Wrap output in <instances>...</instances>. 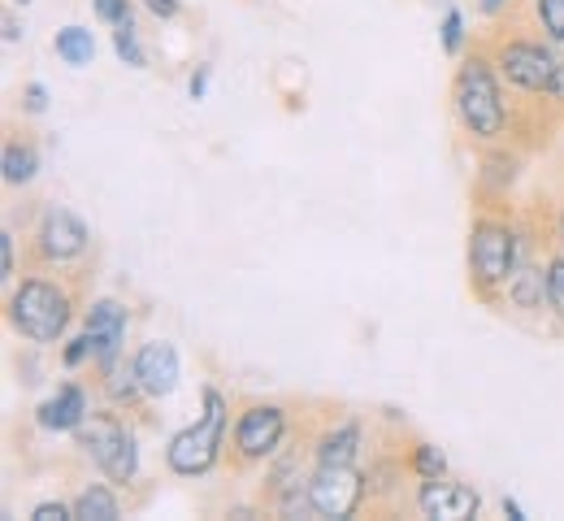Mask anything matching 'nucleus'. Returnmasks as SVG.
Returning <instances> with one entry per match:
<instances>
[{
	"label": "nucleus",
	"mask_w": 564,
	"mask_h": 521,
	"mask_svg": "<svg viewBox=\"0 0 564 521\" xmlns=\"http://www.w3.org/2000/svg\"><path fill=\"white\" fill-rule=\"evenodd\" d=\"M9 313H13V326L35 339V344H57L66 335V322H70V300L66 292H57L53 283H22L13 300H9Z\"/></svg>",
	"instance_id": "obj_1"
},
{
	"label": "nucleus",
	"mask_w": 564,
	"mask_h": 521,
	"mask_svg": "<svg viewBox=\"0 0 564 521\" xmlns=\"http://www.w3.org/2000/svg\"><path fill=\"white\" fill-rule=\"evenodd\" d=\"M221 435H226V400L217 391H205V422L200 426H187L183 435H174L170 447H165L170 469L183 474V478L205 474L213 460H217Z\"/></svg>",
	"instance_id": "obj_2"
},
{
	"label": "nucleus",
	"mask_w": 564,
	"mask_h": 521,
	"mask_svg": "<svg viewBox=\"0 0 564 521\" xmlns=\"http://www.w3.org/2000/svg\"><path fill=\"white\" fill-rule=\"evenodd\" d=\"M456 113L482 140L503 131V105H499V87H495V75L487 62H469L460 70V78H456Z\"/></svg>",
	"instance_id": "obj_3"
},
{
	"label": "nucleus",
	"mask_w": 564,
	"mask_h": 521,
	"mask_svg": "<svg viewBox=\"0 0 564 521\" xmlns=\"http://www.w3.org/2000/svg\"><path fill=\"white\" fill-rule=\"evenodd\" d=\"M308 496H313L317 518H352L360 496H365V478L352 465H322L308 482Z\"/></svg>",
	"instance_id": "obj_4"
},
{
	"label": "nucleus",
	"mask_w": 564,
	"mask_h": 521,
	"mask_svg": "<svg viewBox=\"0 0 564 521\" xmlns=\"http://www.w3.org/2000/svg\"><path fill=\"white\" fill-rule=\"evenodd\" d=\"M83 447H87V456H91L113 482H131V478H135V439H131L118 422L96 417L91 431H83Z\"/></svg>",
	"instance_id": "obj_5"
},
{
	"label": "nucleus",
	"mask_w": 564,
	"mask_h": 521,
	"mask_svg": "<svg viewBox=\"0 0 564 521\" xmlns=\"http://www.w3.org/2000/svg\"><path fill=\"white\" fill-rule=\"evenodd\" d=\"M469 261H474V274L478 283H503L512 279V230L508 226L482 222L474 230V243H469Z\"/></svg>",
	"instance_id": "obj_6"
},
{
	"label": "nucleus",
	"mask_w": 564,
	"mask_h": 521,
	"mask_svg": "<svg viewBox=\"0 0 564 521\" xmlns=\"http://www.w3.org/2000/svg\"><path fill=\"white\" fill-rule=\"evenodd\" d=\"M499 66H503V75L512 78L517 87H525V91H552V78H556L561 57H552L539 44H508L499 53Z\"/></svg>",
	"instance_id": "obj_7"
},
{
	"label": "nucleus",
	"mask_w": 564,
	"mask_h": 521,
	"mask_svg": "<svg viewBox=\"0 0 564 521\" xmlns=\"http://www.w3.org/2000/svg\"><path fill=\"white\" fill-rule=\"evenodd\" d=\"M282 431H286L282 409H274V404H257V409H248V413L239 417V426H235V447H239V456H248V460L270 456V452L279 447Z\"/></svg>",
	"instance_id": "obj_8"
},
{
	"label": "nucleus",
	"mask_w": 564,
	"mask_h": 521,
	"mask_svg": "<svg viewBox=\"0 0 564 521\" xmlns=\"http://www.w3.org/2000/svg\"><path fill=\"white\" fill-rule=\"evenodd\" d=\"M87 335L96 339L100 370L118 366V352H122V339H127V308L118 300H96L91 313H87Z\"/></svg>",
	"instance_id": "obj_9"
},
{
	"label": "nucleus",
	"mask_w": 564,
	"mask_h": 521,
	"mask_svg": "<svg viewBox=\"0 0 564 521\" xmlns=\"http://www.w3.org/2000/svg\"><path fill=\"white\" fill-rule=\"evenodd\" d=\"M83 248H87V226L66 209H53L40 226V252L48 261H74Z\"/></svg>",
	"instance_id": "obj_10"
},
{
	"label": "nucleus",
	"mask_w": 564,
	"mask_h": 521,
	"mask_svg": "<svg viewBox=\"0 0 564 521\" xmlns=\"http://www.w3.org/2000/svg\"><path fill=\"white\" fill-rule=\"evenodd\" d=\"M478 491L460 487V482H438L430 478L422 487V513L425 518H447V521H465L478 513Z\"/></svg>",
	"instance_id": "obj_11"
},
{
	"label": "nucleus",
	"mask_w": 564,
	"mask_h": 521,
	"mask_svg": "<svg viewBox=\"0 0 564 521\" xmlns=\"http://www.w3.org/2000/svg\"><path fill=\"white\" fill-rule=\"evenodd\" d=\"M135 373L148 395H170L178 387V352L170 344H143L135 357Z\"/></svg>",
	"instance_id": "obj_12"
},
{
	"label": "nucleus",
	"mask_w": 564,
	"mask_h": 521,
	"mask_svg": "<svg viewBox=\"0 0 564 521\" xmlns=\"http://www.w3.org/2000/svg\"><path fill=\"white\" fill-rule=\"evenodd\" d=\"M83 417H87V395H83V387H74V382H66V387L40 409V422H44L48 431H78Z\"/></svg>",
	"instance_id": "obj_13"
},
{
	"label": "nucleus",
	"mask_w": 564,
	"mask_h": 521,
	"mask_svg": "<svg viewBox=\"0 0 564 521\" xmlns=\"http://www.w3.org/2000/svg\"><path fill=\"white\" fill-rule=\"evenodd\" d=\"M57 57L66 62V66H91V57H96V40H91V31L87 26H66V31H57Z\"/></svg>",
	"instance_id": "obj_14"
},
{
	"label": "nucleus",
	"mask_w": 564,
	"mask_h": 521,
	"mask_svg": "<svg viewBox=\"0 0 564 521\" xmlns=\"http://www.w3.org/2000/svg\"><path fill=\"white\" fill-rule=\"evenodd\" d=\"M356 447H360V426L348 422L322 439V465H352Z\"/></svg>",
	"instance_id": "obj_15"
},
{
	"label": "nucleus",
	"mask_w": 564,
	"mask_h": 521,
	"mask_svg": "<svg viewBox=\"0 0 564 521\" xmlns=\"http://www.w3.org/2000/svg\"><path fill=\"white\" fill-rule=\"evenodd\" d=\"M74 518L83 521H118V500L105 491V487H91L74 500Z\"/></svg>",
	"instance_id": "obj_16"
},
{
	"label": "nucleus",
	"mask_w": 564,
	"mask_h": 521,
	"mask_svg": "<svg viewBox=\"0 0 564 521\" xmlns=\"http://www.w3.org/2000/svg\"><path fill=\"white\" fill-rule=\"evenodd\" d=\"M0 165H4V183H31V178H35L40 156H35L31 149H22V144H9Z\"/></svg>",
	"instance_id": "obj_17"
},
{
	"label": "nucleus",
	"mask_w": 564,
	"mask_h": 521,
	"mask_svg": "<svg viewBox=\"0 0 564 521\" xmlns=\"http://www.w3.org/2000/svg\"><path fill=\"white\" fill-rule=\"evenodd\" d=\"M105 387H109V395H113L118 404H131V400L143 391L135 366H131V370H127V366H109V370H105Z\"/></svg>",
	"instance_id": "obj_18"
},
{
	"label": "nucleus",
	"mask_w": 564,
	"mask_h": 521,
	"mask_svg": "<svg viewBox=\"0 0 564 521\" xmlns=\"http://www.w3.org/2000/svg\"><path fill=\"white\" fill-rule=\"evenodd\" d=\"M96 18L109 22L113 31H135V13L127 0H96Z\"/></svg>",
	"instance_id": "obj_19"
},
{
	"label": "nucleus",
	"mask_w": 564,
	"mask_h": 521,
	"mask_svg": "<svg viewBox=\"0 0 564 521\" xmlns=\"http://www.w3.org/2000/svg\"><path fill=\"white\" fill-rule=\"evenodd\" d=\"M113 48H118V57H122L127 66H135V70L143 66V48H140V40H135V31H113Z\"/></svg>",
	"instance_id": "obj_20"
},
{
	"label": "nucleus",
	"mask_w": 564,
	"mask_h": 521,
	"mask_svg": "<svg viewBox=\"0 0 564 521\" xmlns=\"http://www.w3.org/2000/svg\"><path fill=\"white\" fill-rule=\"evenodd\" d=\"M539 18L552 40H564V0H539Z\"/></svg>",
	"instance_id": "obj_21"
},
{
	"label": "nucleus",
	"mask_w": 564,
	"mask_h": 521,
	"mask_svg": "<svg viewBox=\"0 0 564 521\" xmlns=\"http://www.w3.org/2000/svg\"><path fill=\"white\" fill-rule=\"evenodd\" d=\"M413 465H417V474H422L425 482H430V478H443V452H438V447L422 444L417 447V460H413Z\"/></svg>",
	"instance_id": "obj_22"
},
{
	"label": "nucleus",
	"mask_w": 564,
	"mask_h": 521,
	"mask_svg": "<svg viewBox=\"0 0 564 521\" xmlns=\"http://www.w3.org/2000/svg\"><path fill=\"white\" fill-rule=\"evenodd\" d=\"M547 300H552V308L564 317V257H556L547 265Z\"/></svg>",
	"instance_id": "obj_23"
},
{
	"label": "nucleus",
	"mask_w": 564,
	"mask_h": 521,
	"mask_svg": "<svg viewBox=\"0 0 564 521\" xmlns=\"http://www.w3.org/2000/svg\"><path fill=\"white\" fill-rule=\"evenodd\" d=\"M460 35H465V18H460V9H447V18H443V48L456 53Z\"/></svg>",
	"instance_id": "obj_24"
},
{
	"label": "nucleus",
	"mask_w": 564,
	"mask_h": 521,
	"mask_svg": "<svg viewBox=\"0 0 564 521\" xmlns=\"http://www.w3.org/2000/svg\"><path fill=\"white\" fill-rule=\"evenodd\" d=\"M87 357H96V339L91 335H78V339H70V348H66V366H83Z\"/></svg>",
	"instance_id": "obj_25"
},
{
	"label": "nucleus",
	"mask_w": 564,
	"mask_h": 521,
	"mask_svg": "<svg viewBox=\"0 0 564 521\" xmlns=\"http://www.w3.org/2000/svg\"><path fill=\"white\" fill-rule=\"evenodd\" d=\"M70 518H74V509H66L62 500H57V504H53V500H48V504H35V513H31V521H70Z\"/></svg>",
	"instance_id": "obj_26"
},
{
	"label": "nucleus",
	"mask_w": 564,
	"mask_h": 521,
	"mask_svg": "<svg viewBox=\"0 0 564 521\" xmlns=\"http://www.w3.org/2000/svg\"><path fill=\"white\" fill-rule=\"evenodd\" d=\"M26 109H31V113H44V109H48V91H44V83H26Z\"/></svg>",
	"instance_id": "obj_27"
},
{
	"label": "nucleus",
	"mask_w": 564,
	"mask_h": 521,
	"mask_svg": "<svg viewBox=\"0 0 564 521\" xmlns=\"http://www.w3.org/2000/svg\"><path fill=\"white\" fill-rule=\"evenodd\" d=\"M13 274V235L4 230L0 235V279H9Z\"/></svg>",
	"instance_id": "obj_28"
},
{
	"label": "nucleus",
	"mask_w": 564,
	"mask_h": 521,
	"mask_svg": "<svg viewBox=\"0 0 564 521\" xmlns=\"http://www.w3.org/2000/svg\"><path fill=\"white\" fill-rule=\"evenodd\" d=\"M156 18H178V0H143Z\"/></svg>",
	"instance_id": "obj_29"
},
{
	"label": "nucleus",
	"mask_w": 564,
	"mask_h": 521,
	"mask_svg": "<svg viewBox=\"0 0 564 521\" xmlns=\"http://www.w3.org/2000/svg\"><path fill=\"white\" fill-rule=\"evenodd\" d=\"M205 87H209V66H200L192 78V100H205Z\"/></svg>",
	"instance_id": "obj_30"
},
{
	"label": "nucleus",
	"mask_w": 564,
	"mask_h": 521,
	"mask_svg": "<svg viewBox=\"0 0 564 521\" xmlns=\"http://www.w3.org/2000/svg\"><path fill=\"white\" fill-rule=\"evenodd\" d=\"M547 96L564 100V57H561V66H556V78H552V91H547Z\"/></svg>",
	"instance_id": "obj_31"
},
{
	"label": "nucleus",
	"mask_w": 564,
	"mask_h": 521,
	"mask_svg": "<svg viewBox=\"0 0 564 521\" xmlns=\"http://www.w3.org/2000/svg\"><path fill=\"white\" fill-rule=\"evenodd\" d=\"M18 35H22V26H18V18H13V13H4V40L13 44Z\"/></svg>",
	"instance_id": "obj_32"
},
{
	"label": "nucleus",
	"mask_w": 564,
	"mask_h": 521,
	"mask_svg": "<svg viewBox=\"0 0 564 521\" xmlns=\"http://www.w3.org/2000/svg\"><path fill=\"white\" fill-rule=\"evenodd\" d=\"M503 513H508L512 521H525V509H521L517 500H503Z\"/></svg>",
	"instance_id": "obj_33"
},
{
	"label": "nucleus",
	"mask_w": 564,
	"mask_h": 521,
	"mask_svg": "<svg viewBox=\"0 0 564 521\" xmlns=\"http://www.w3.org/2000/svg\"><path fill=\"white\" fill-rule=\"evenodd\" d=\"M499 4H503V0H482V9H487V13H495Z\"/></svg>",
	"instance_id": "obj_34"
},
{
	"label": "nucleus",
	"mask_w": 564,
	"mask_h": 521,
	"mask_svg": "<svg viewBox=\"0 0 564 521\" xmlns=\"http://www.w3.org/2000/svg\"><path fill=\"white\" fill-rule=\"evenodd\" d=\"M13 4H31V0H13Z\"/></svg>",
	"instance_id": "obj_35"
},
{
	"label": "nucleus",
	"mask_w": 564,
	"mask_h": 521,
	"mask_svg": "<svg viewBox=\"0 0 564 521\" xmlns=\"http://www.w3.org/2000/svg\"><path fill=\"white\" fill-rule=\"evenodd\" d=\"M561 235H564V222H561Z\"/></svg>",
	"instance_id": "obj_36"
}]
</instances>
